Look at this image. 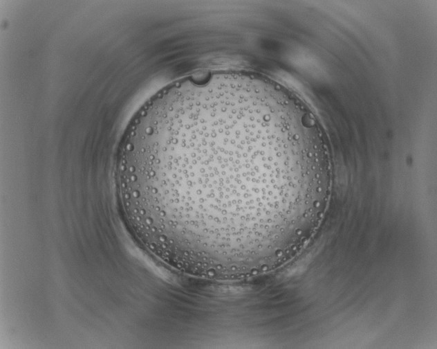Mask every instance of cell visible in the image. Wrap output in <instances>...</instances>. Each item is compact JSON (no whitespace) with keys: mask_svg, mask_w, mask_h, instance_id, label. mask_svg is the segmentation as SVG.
Instances as JSON below:
<instances>
[{"mask_svg":"<svg viewBox=\"0 0 437 349\" xmlns=\"http://www.w3.org/2000/svg\"><path fill=\"white\" fill-rule=\"evenodd\" d=\"M124 202L162 253L212 269L244 267L285 247L304 215V128L263 84L213 75L151 97L126 132Z\"/></svg>","mask_w":437,"mask_h":349,"instance_id":"obj_1","label":"cell"}]
</instances>
